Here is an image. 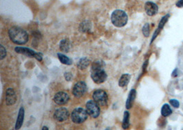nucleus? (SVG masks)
<instances>
[{"label":"nucleus","mask_w":183,"mask_h":130,"mask_svg":"<svg viewBox=\"0 0 183 130\" xmlns=\"http://www.w3.org/2000/svg\"><path fill=\"white\" fill-rule=\"evenodd\" d=\"M64 75H65V80L67 81H70L72 79H73V75H72V74L71 73H68V72L65 73Z\"/></svg>","instance_id":"26"},{"label":"nucleus","mask_w":183,"mask_h":130,"mask_svg":"<svg viewBox=\"0 0 183 130\" xmlns=\"http://www.w3.org/2000/svg\"><path fill=\"white\" fill-rule=\"evenodd\" d=\"M70 100V96L65 92H58L54 97V101L56 104L62 105L66 104Z\"/></svg>","instance_id":"10"},{"label":"nucleus","mask_w":183,"mask_h":130,"mask_svg":"<svg viewBox=\"0 0 183 130\" xmlns=\"http://www.w3.org/2000/svg\"><path fill=\"white\" fill-rule=\"evenodd\" d=\"M172 75L173 77H176L177 75H178V69H176L174 71H173V73H172Z\"/></svg>","instance_id":"28"},{"label":"nucleus","mask_w":183,"mask_h":130,"mask_svg":"<svg viewBox=\"0 0 183 130\" xmlns=\"http://www.w3.org/2000/svg\"><path fill=\"white\" fill-rule=\"evenodd\" d=\"M169 14H167L165 16H164L163 18H162L161 20L160 21V23L158 24V28L157 30H156L154 35L152 36V38L151 40V43H152L153 41H154V39L157 37V36L158 35V34L161 32V31L162 30V29L163 28V27L165 25V23L167 22L168 19H169Z\"/></svg>","instance_id":"13"},{"label":"nucleus","mask_w":183,"mask_h":130,"mask_svg":"<svg viewBox=\"0 0 183 130\" xmlns=\"http://www.w3.org/2000/svg\"><path fill=\"white\" fill-rule=\"evenodd\" d=\"M88 117V112L86 110L82 108H78L72 112L71 118L72 121L75 123L80 124L85 121Z\"/></svg>","instance_id":"4"},{"label":"nucleus","mask_w":183,"mask_h":130,"mask_svg":"<svg viewBox=\"0 0 183 130\" xmlns=\"http://www.w3.org/2000/svg\"><path fill=\"white\" fill-rule=\"evenodd\" d=\"M172 109H171L169 104H165L161 108L162 116L164 117H167L168 116H169L170 114H172Z\"/></svg>","instance_id":"20"},{"label":"nucleus","mask_w":183,"mask_h":130,"mask_svg":"<svg viewBox=\"0 0 183 130\" xmlns=\"http://www.w3.org/2000/svg\"><path fill=\"white\" fill-rule=\"evenodd\" d=\"M103 62L98 60L91 66V78L96 84H101L107 79V74L103 69Z\"/></svg>","instance_id":"2"},{"label":"nucleus","mask_w":183,"mask_h":130,"mask_svg":"<svg viewBox=\"0 0 183 130\" xmlns=\"http://www.w3.org/2000/svg\"><path fill=\"white\" fill-rule=\"evenodd\" d=\"M142 32L144 36L145 37H148L149 36V32H150V29H149V23H145L144 26L143 27L142 29Z\"/></svg>","instance_id":"23"},{"label":"nucleus","mask_w":183,"mask_h":130,"mask_svg":"<svg viewBox=\"0 0 183 130\" xmlns=\"http://www.w3.org/2000/svg\"><path fill=\"white\" fill-rule=\"evenodd\" d=\"M169 103L173 108H178L180 107V102L176 99H170Z\"/></svg>","instance_id":"24"},{"label":"nucleus","mask_w":183,"mask_h":130,"mask_svg":"<svg viewBox=\"0 0 183 130\" xmlns=\"http://www.w3.org/2000/svg\"><path fill=\"white\" fill-rule=\"evenodd\" d=\"M145 10L148 16L152 17L158 13V6L152 2H148L145 4Z\"/></svg>","instance_id":"11"},{"label":"nucleus","mask_w":183,"mask_h":130,"mask_svg":"<svg viewBox=\"0 0 183 130\" xmlns=\"http://www.w3.org/2000/svg\"><path fill=\"white\" fill-rule=\"evenodd\" d=\"M93 101L98 105L100 106H105L108 103V95L106 93L102 90H95L93 94Z\"/></svg>","instance_id":"5"},{"label":"nucleus","mask_w":183,"mask_h":130,"mask_svg":"<svg viewBox=\"0 0 183 130\" xmlns=\"http://www.w3.org/2000/svg\"><path fill=\"white\" fill-rule=\"evenodd\" d=\"M6 101L8 105H11L15 104L17 101V95L13 89H8L6 94Z\"/></svg>","instance_id":"12"},{"label":"nucleus","mask_w":183,"mask_h":130,"mask_svg":"<svg viewBox=\"0 0 183 130\" xmlns=\"http://www.w3.org/2000/svg\"><path fill=\"white\" fill-rule=\"evenodd\" d=\"M24 114H25V111H24L23 108H21L19 109V113H18V116L17 119V121L15 123V129L19 130L23 123V120H24Z\"/></svg>","instance_id":"15"},{"label":"nucleus","mask_w":183,"mask_h":130,"mask_svg":"<svg viewBox=\"0 0 183 130\" xmlns=\"http://www.w3.org/2000/svg\"><path fill=\"white\" fill-rule=\"evenodd\" d=\"M176 6L178 8L183 7V0H179V1L176 3Z\"/></svg>","instance_id":"27"},{"label":"nucleus","mask_w":183,"mask_h":130,"mask_svg":"<svg viewBox=\"0 0 183 130\" xmlns=\"http://www.w3.org/2000/svg\"><path fill=\"white\" fill-rule=\"evenodd\" d=\"M58 57L59 60L62 64L65 65H71L72 64V60L70 58H68L67 56L64 55V54L58 53Z\"/></svg>","instance_id":"21"},{"label":"nucleus","mask_w":183,"mask_h":130,"mask_svg":"<svg viewBox=\"0 0 183 130\" xmlns=\"http://www.w3.org/2000/svg\"><path fill=\"white\" fill-rule=\"evenodd\" d=\"M129 126H130V113L128 111L124 112V119H123L122 123V128L124 129H128Z\"/></svg>","instance_id":"19"},{"label":"nucleus","mask_w":183,"mask_h":130,"mask_svg":"<svg viewBox=\"0 0 183 130\" xmlns=\"http://www.w3.org/2000/svg\"><path fill=\"white\" fill-rule=\"evenodd\" d=\"M130 80V75L124 74L122 75L119 80V86L120 87H124L127 86Z\"/></svg>","instance_id":"16"},{"label":"nucleus","mask_w":183,"mask_h":130,"mask_svg":"<svg viewBox=\"0 0 183 130\" xmlns=\"http://www.w3.org/2000/svg\"><path fill=\"white\" fill-rule=\"evenodd\" d=\"M15 51L18 53L23 54V55L31 57V58H34L38 60V61H41L42 60V55L41 53L35 52L34 51L29 49V48L18 47L15 48Z\"/></svg>","instance_id":"7"},{"label":"nucleus","mask_w":183,"mask_h":130,"mask_svg":"<svg viewBox=\"0 0 183 130\" xmlns=\"http://www.w3.org/2000/svg\"><path fill=\"white\" fill-rule=\"evenodd\" d=\"M87 90V86L83 81H80L75 84L73 89V95L77 98L81 97L85 94Z\"/></svg>","instance_id":"8"},{"label":"nucleus","mask_w":183,"mask_h":130,"mask_svg":"<svg viewBox=\"0 0 183 130\" xmlns=\"http://www.w3.org/2000/svg\"><path fill=\"white\" fill-rule=\"evenodd\" d=\"M42 130H49L48 129V128H47V127H46V126H44L43 128H42Z\"/></svg>","instance_id":"29"},{"label":"nucleus","mask_w":183,"mask_h":130,"mask_svg":"<svg viewBox=\"0 0 183 130\" xmlns=\"http://www.w3.org/2000/svg\"><path fill=\"white\" fill-rule=\"evenodd\" d=\"M60 49L63 52H68L70 49V42L67 39H63L60 42Z\"/></svg>","instance_id":"17"},{"label":"nucleus","mask_w":183,"mask_h":130,"mask_svg":"<svg viewBox=\"0 0 183 130\" xmlns=\"http://www.w3.org/2000/svg\"><path fill=\"white\" fill-rule=\"evenodd\" d=\"M90 65V60L87 58H81L78 63V67L80 70H84L88 67Z\"/></svg>","instance_id":"18"},{"label":"nucleus","mask_w":183,"mask_h":130,"mask_svg":"<svg viewBox=\"0 0 183 130\" xmlns=\"http://www.w3.org/2000/svg\"><path fill=\"white\" fill-rule=\"evenodd\" d=\"M90 28H91V23H90L89 22H87V21L82 22L80 26V30L82 32L88 31Z\"/></svg>","instance_id":"22"},{"label":"nucleus","mask_w":183,"mask_h":130,"mask_svg":"<svg viewBox=\"0 0 183 130\" xmlns=\"http://www.w3.org/2000/svg\"><path fill=\"white\" fill-rule=\"evenodd\" d=\"M86 111H87L89 115L91 116L92 118H97L99 116L100 114V110L99 108V105L96 104L94 101L90 100L86 105Z\"/></svg>","instance_id":"6"},{"label":"nucleus","mask_w":183,"mask_h":130,"mask_svg":"<svg viewBox=\"0 0 183 130\" xmlns=\"http://www.w3.org/2000/svg\"><path fill=\"white\" fill-rule=\"evenodd\" d=\"M105 130H111V129H110V128H106Z\"/></svg>","instance_id":"30"},{"label":"nucleus","mask_w":183,"mask_h":130,"mask_svg":"<svg viewBox=\"0 0 183 130\" xmlns=\"http://www.w3.org/2000/svg\"><path fill=\"white\" fill-rule=\"evenodd\" d=\"M128 20V15L124 10H115L111 14V22L117 28H121L126 25Z\"/></svg>","instance_id":"3"},{"label":"nucleus","mask_w":183,"mask_h":130,"mask_svg":"<svg viewBox=\"0 0 183 130\" xmlns=\"http://www.w3.org/2000/svg\"><path fill=\"white\" fill-rule=\"evenodd\" d=\"M70 116V112L65 108H58L54 113V118L57 121L62 122L67 120Z\"/></svg>","instance_id":"9"},{"label":"nucleus","mask_w":183,"mask_h":130,"mask_svg":"<svg viewBox=\"0 0 183 130\" xmlns=\"http://www.w3.org/2000/svg\"><path fill=\"white\" fill-rule=\"evenodd\" d=\"M136 95H137L136 90L134 89H132L130 90V93H129L126 103H125V108H126V109H128V110H129V109H130L132 107H133V103L134 100H135Z\"/></svg>","instance_id":"14"},{"label":"nucleus","mask_w":183,"mask_h":130,"mask_svg":"<svg viewBox=\"0 0 183 130\" xmlns=\"http://www.w3.org/2000/svg\"><path fill=\"white\" fill-rule=\"evenodd\" d=\"M0 47H1V49H0V52H1V54H0V55H1V60H3L5 58L6 56V51L5 48L3 47L2 45H1Z\"/></svg>","instance_id":"25"},{"label":"nucleus","mask_w":183,"mask_h":130,"mask_svg":"<svg viewBox=\"0 0 183 130\" xmlns=\"http://www.w3.org/2000/svg\"><path fill=\"white\" fill-rule=\"evenodd\" d=\"M8 34L10 40L15 44L23 45L28 41V33L19 27H12L9 30Z\"/></svg>","instance_id":"1"}]
</instances>
